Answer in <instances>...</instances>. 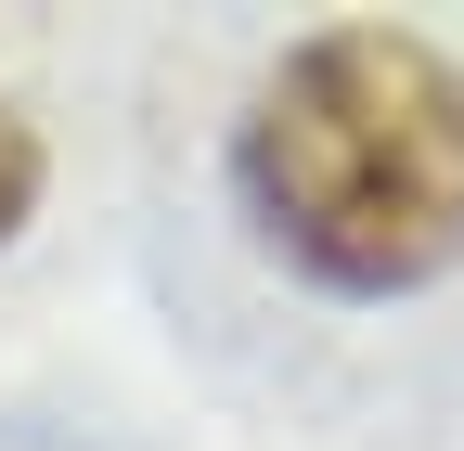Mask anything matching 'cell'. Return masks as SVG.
Masks as SVG:
<instances>
[{"label":"cell","instance_id":"cell-1","mask_svg":"<svg viewBox=\"0 0 464 451\" xmlns=\"http://www.w3.org/2000/svg\"><path fill=\"white\" fill-rule=\"evenodd\" d=\"M232 181L310 284L413 297L464 258V65L400 26H323L258 78Z\"/></svg>","mask_w":464,"mask_h":451},{"label":"cell","instance_id":"cell-2","mask_svg":"<svg viewBox=\"0 0 464 451\" xmlns=\"http://www.w3.org/2000/svg\"><path fill=\"white\" fill-rule=\"evenodd\" d=\"M26 206H39V130L14 117V103H0V245L26 233Z\"/></svg>","mask_w":464,"mask_h":451}]
</instances>
